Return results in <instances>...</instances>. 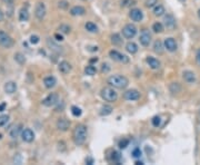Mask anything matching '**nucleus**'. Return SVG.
<instances>
[{"label": "nucleus", "mask_w": 200, "mask_h": 165, "mask_svg": "<svg viewBox=\"0 0 200 165\" xmlns=\"http://www.w3.org/2000/svg\"><path fill=\"white\" fill-rule=\"evenodd\" d=\"M58 7L60 8V9H67V8L69 7V3L66 1V0H61V1L58 3Z\"/></svg>", "instance_id": "nucleus-44"}, {"label": "nucleus", "mask_w": 200, "mask_h": 165, "mask_svg": "<svg viewBox=\"0 0 200 165\" xmlns=\"http://www.w3.org/2000/svg\"><path fill=\"white\" fill-rule=\"evenodd\" d=\"M0 46L3 48H11L13 46V39L3 30H0Z\"/></svg>", "instance_id": "nucleus-4"}, {"label": "nucleus", "mask_w": 200, "mask_h": 165, "mask_svg": "<svg viewBox=\"0 0 200 165\" xmlns=\"http://www.w3.org/2000/svg\"><path fill=\"white\" fill-rule=\"evenodd\" d=\"M3 91H5L6 94L11 95V94H13L17 91V84H16L15 81H7L5 84V86H3Z\"/></svg>", "instance_id": "nucleus-16"}, {"label": "nucleus", "mask_w": 200, "mask_h": 165, "mask_svg": "<svg viewBox=\"0 0 200 165\" xmlns=\"http://www.w3.org/2000/svg\"><path fill=\"white\" fill-rule=\"evenodd\" d=\"M56 84H57L56 77H54V76H47V77H45L44 85H45V87H46V88H48V89L54 88V87L56 86Z\"/></svg>", "instance_id": "nucleus-17"}, {"label": "nucleus", "mask_w": 200, "mask_h": 165, "mask_svg": "<svg viewBox=\"0 0 200 165\" xmlns=\"http://www.w3.org/2000/svg\"><path fill=\"white\" fill-rule=\"evenodd\" d=\"M21 138L24 142H27V143H31L32 140H34V133L32 132L31 128H24L21 132Z\"/></svg>", "instance_id": "nucleus-11"}, {"label": "nucleus", "mask_w": 200, "mask_h": 165, "mask_svg": "<svg viewBox=\"0 0 200 165\" xmlns=\"http://www.w3.org/2000/svg\"><path fill=\"white\" fill-rule=\"evenodd\" d=\"M151 123L155 127H159V126L161 125V118L159 117V116H155L154 118L151 119Z\"/></svg>", "instance_id": "nucleus-41"}, {"label": "nucleus", "mask_w": 200, "mask_h": 165, "mask_svg": "<svg viewBox=\"0 0 200 165\" xmlns=\"http://www.w3.org/2000/svg\"><path fill=\"white\" fill-rule=\"evenodd\" d=\"M70 127V122L66 118H59L57 121V128L61 132H66Z\"/></svg>", "instance_id": "nucleus-14"}, {"label": "nucleus", "mask_w": 200, "mask_h": 165, "mask_svg": "<svg viewBox=\"0 0 200 165\" xmlns=\"http://www.w3.org/2000/svg\"><path fill=\"white\" fill-rule=\"evenodd\" d=\"M21 132H22V125L21 124H18V125H15L11 129H10L9 135L11 138H17L18 136L21 134Z\"/></svg>", "instance_id": "nucleus-21"}, {"label": "nucleus", "mask_w": 200, "mask_h": 165, "mask_svg": "<svg viewBox=\"0 0 200 165\" xmlns=\"http://www.w3.org/2000/svg\"><path fill=\"white\" fill-rule=\"evenodd\" d=\"M137 35V28L134 25H131V24H128L126 25L124 28H122V36L127 39H132Z\"/></svg>", "instance_id": "nucleus-6"}, {"label": "nucleus", "mask_w": 200, "mask_h": 165, "mask_svg": "<svg viewBox=\"0 0 200 165\" xmlns=\"http://www.w3.org/2000/svg\"><path fill=\"white\" fill-rule=\"evenodd\" d=\"M55 38H56L57 41H62V40H64L62 35H60V34H55Z\"/></svg>", "instance_id": "nucleus-47"}, {"label": "nucleus", "mask_w": 200, "mask_h": 165, "mask_svg": "<svg viewBox=\"0 0 200 165\" xmlns=\"http://www.w3.org/2000/svg\"><path fill=\"white\" fill-rule=\"evenodd\" d=\"M47 44H48V46L50 47V49L54 50V52H56L57 54H61V52H62V47H60L59 45H57L54 40L48 39L47 40Z\"/></svg>", "instance_id": "nucleus-23"}, {"label": "nucleus", "mask_w": 200, "mask_h": 165, "mask_svg": "<svg viewBox=\"0 0 200 165\" xmlns=\"http://www.w3.org/2000/svg\"><path fill=\"white\" fill-rule=\"evenodd\" d=\"M58 102H59L58 94L51 93V94H49L48 96L42 101V104H44L46 107H51V106H55L56 104H58Z\"/></svg>", "instance_id": "nucleus-8"}, {"label": "nucleus", "mask_w": 200, "mask_h": 165, "mask_svg": "<svg viewBox=\"0 0 200 165\" xmlns=\"http://www.w3.org/2000/svg\"><path fill=\"white\" fill-rule=\"evenodd\" d=\"M139 41L144 47H148L151 42V35L149 34V31L147 29H142L141 34L139 36Z\"/></svg>", "instance_id": "nucleus-9"}, {"label": "nucleus", "mask_w": 200, "mask_h": 165, "mask_svg": "<svg viewBox=\"0 0 200 165\" xmlns=\"http://www.w3.org/2000/svg\"><path fill=\"white\" fill-rule=\"evenodd\" d=\"M87 134H88L87 126L83 125V124H78L75 127V129H73L72 134L73 143L76 144L77 146H80L82 144H85L86 140H87Z\"/></svg>", "instance_id": "nucleus-1"}, {"label": "nucleus", "mask_w": 200, "mask_h": 165, "mask_svg": "<svg viewBox=\"0 0 200 165\" xmlns=\"http://www.w3.org/2000/svg\"><path fill=\"white\" fill-rule=\"evenodd\" d=\"M29 19V11L27 8H21L19 11V20L20 21H27Z\"/></svg>", "instance_id": "nucleus-27"}, {"label": "nucleus", "mask_w": 200, "mask_h": 165, "mask_svg": "<svg viewBox=\"0 0 200 165\" xmlns=\"http://www.w3.org/2000/svg\"><path fill=\"white\" fill-rule=\"evenodd\" d=\"M126 50H127L129 54L134 55L136 52H138V45L134 41H129L126 45Z\"/></svg>", "instance_id": "nucleus-24"}, {"label": "nucleus", "mask_w": 200, "mask_h": 165, "mask_svg": "<svg viewBox=\"0 0 200 165\" xmlns=\"http://www.w3.org/2000/svg\"><path fill=\"white\" fill-rule=\"evenodd\" d=\"M15 60L19 65H24V63H26V58H24V56L21 52H17V54L15 55Z\"/></svg>", "instance_id": "nucleus-33"}, {"label": "nucleus", "mask_w": 200, "mask_h": 165, "mask_svg": "<svg viewBox=\"0 0 200 165\" xmlns=\"http://www.w3.org/2000/svg\"><path fill=\"white\" fill-rule=\"evenodd\" d=\"M109 70H110L109 64H103V66H101V73H108Z\"/></svg>", "instance_id": "nucleus-46"}, {"label": "nucleus", "mask_w": 200, "mask_h": 165, "mask_svg": "<svg viewBox=\"0 0 200 165\" xmlns=\"http://www.w3.org/2000/svg\"><path fill=\"white\" fill-rule=\"evenodd\" d=\"M109 56H110V58L113 59L115 62L122 63V64H127V63H129V57H127L126 55L119 52L118 50H110Z\"/></svg>", "instance_id": "nucleus-5"}, {"label": "nucleus", "mask_w": 200, "mask_h": 165, "mask_svg": "<svg viewBox=\"0 0 200 165\" xmlns=\"http://www.w3.org/2000/svg\"><path fill=\"white\" fill-rule=\"evenodd\" d=\"M98 62V58L96 57V58H91L90 59V63H97Z\"/></svg>", "instance_id": "nucleus-53"}, {"label": "nucleus", "mask_w": 200, "mask_h": 165, "mask_svg": "<svg viewBox=\"0 0 200 165\" xmlns=\"http://www.w3.org/2000/svg\"><path fill=\"white\" fill-rule=\"evenodd\" d=\"M40 41V38L37 36V35H32L31 37H30V44L32 45H37L38 42Z\"/></svg>", "instance_id": "nucleus-45"}, {"label": "nucleus", "mask_w": 200, "mask_h": 165, "mask_svg": "<svg viewBox=\"0 0 200 165\" xmlns=\"http://www.w3.org/2000/svg\"><path fill=\"white\" fill-rule=\"evenodd\" d=\"M108 84L112 86L113 88L118 89H124L127 88L129 85V80L124 75H112L108 78Z\"/></svg>", "instance_id": "nucleus-2"}, {"label": "nucleus", "mask_w": 200, "mask_h": 165, "mask_svg": "<svg viewBox=\"0 0 200 165\" xmlns=\"http://www.w3.org/2000/svg\"><path fill=\"white\" fill-rule=\"evenodd\" d=\"M152 30H154L156 34H160V32L164 31V25L159 21L155 22L154 25H152Z\"/></svg>", "instance_id": "nucleus-31"}, {"label": "nucleus", "mask_w": 200, "mask_h": 165, "mask_svg": "<svg viewBox=\"0 0 200 165\" xmlns=\"http://www.w3.org/2000/svg\"><path fill=\"white\" fill-rule=\"evenodd\" d=\"M131 154H132V157H134V158H139L140 156H141L142 153H141V151H140L139 147H136L134 151H132Z\"/></svg>", "instance_id": "nucleus-42"}, {"label": "nucleus", "mask_w": 200, "mask_h": 165, "mask_svg": "<svg viewBox=\"0 0 200 165\" xmlns=\"http://www.w3.org/2000/svg\"><path fill=\"white\" fill-rule=\"evenodd\" d=\"M85 14L86 9L83 7H81V6H75V7H72L70 9V15L75 16V17H77V16H83Z\"/></svg>", "instance_id": "nucleus-22"}, {"label": "nucleus", "mask_w": 200, "mask_h": 165, "mask_svg": "<svg viewBox=\"0 0 200 165\" xmlns=\"http://www.w3.org/2000/svg\"><path fill=\"white\" fill-rule=\"evenodd\" d=\"M3 3H13V1H15V0H3Z\"/></svg>", "instance_id": "nucleus-52"}, {"label": "nucleus", "mask_w": 200, "mask_h": 165, "mask_svg": "<svg viewBox=\"0 0 200 165\" xmlns=\"http://www.w3.org/2000/svg\"><path fill=\"white\" fill-rule=\"evenodd\" d=\"M120 158H121V155H120L119 152H116V151H113V152L111 153V160L113 161V162H117V164H119Z\"/></svg>", "instance_id": "nucleus-38"}, {"label": "nucleus", "mask_w": 200, "mask_h": 165, "mask_svg": "<svg viewBox=\"0 0 200 165\" xmlns=\"http://www.w3.org/2000/svg\"><path fill=\"white\" fill-rule=\"evenodd\" d=\"M182 77L185 79L186 83H188V84H193L196 81V75L193 72H190V70H186L183 72Z\"/></svg>", "instance_id": "nucleus-19"}, {"label": "nucleus", "mask_w": 200, "mask_h": 165, "mask_svg": "<svg viewBox=\"0 0 200 165\" xmlns=\"http://www.w3.org/2000/svg\"><path fill=\"white\" fill-rule=\"evenodd\" d=\"M164 45H165V48H166L168 52H176L177 48H178V45H177L176 40L173 39L172 37H169V38H166L164 41Z\"/></svg>", "instance_id": "nucleus-10"}, {"label": "nucleus", "mask_w": 200, "mask_h": 165, "mask_svg": "<svg viewBox=\"0 0 200 165\" xmlns=\"http://www.w3.org/2000/svg\"><path fill=\"white\" fill-rule=\"evenodd\" d=\"M111 42L115 45V46H120V45H122V38H121V36H120L119 34L111 35Z\"/></svg>", "instance_id": "nucleus-29"}, {"label": "nucleus", "mask_w": 200, "mask_h": 165, "mask_svg": "<svg viewBox=\"0 0 200 165\" xmlns=\"http://www.w3.org/2000/svg\"><path fill=\"white\" fill-rule=\"evenodd\" d=\"M129 17L131 18V20H134V21L140 22L142 20V18H144V13H142L140 9H138V8H134V9L130 10Z\"/></svg>", "instance_id": "nucleus-12"}, {"label": "nucleus", "mask_w": 200, "mask_h": 165, "mask_svg": "<svg viewBox=\"0 0 200 165\" xmlns=\"http://www.w3.org/2000/svg\"><path fill=\"white\" fill-rule=\"evenodd\" d=\"M164 48L165 45H162V42L160 40H156L154 44V52L158 55H162L164 54Z\"/></svg>", "instance_id": "nucleus-25"}, {"label": "nucleus", "mask_w": 200, "mask_h": 165, "mask_svg": "<svg viewBox=\"0 0 200 165\" xmlns=\"http://www.w3.org/2000/svg\"><path fill=\"white\" fill-rule=\"evenodd\" d=\"M112 113V107L110 105H103L101 108H100L99 114L101 116H108Z\"/></svg>", "instance_id": "nucleus-28"}, {"label": "nucleus", "mask_w": 200, "mask_h": 165, "mask_svg": "<svg viewBox=\"0 0 200 165\" xmlns=\"http://www.w3.org/2000/svg\"><path fill=\"white\" fill-rule=\"evenodd\" d=\"M124 98L126 101H137L140 98V93L137 89H129L124 94Z\"/></svg>", "instance_id": "nucleus-13"}, {"label": "nucleus", "mask_w": 200, "mask_h": 165, "mask_svg": "<svg viewBox=\"0 0 200 165\" xmlns=\"http://www.w3.org/2000/svg\"><path fill=\"white\" fill-rule=\"evenodd\" d=\"M134 164H136V165H142L144 163H142L141 161H136V162H134Z\"/></svg>", "instance_id": "nucleus-54"}, {"label": "nucleus", "mask_w": 200, "mask_h": 165, "mask_svg": "<svg viewBox=\"0 0 200 165\" xmlns=\"http://www.w3.org/2000/svg\"><path fill=\"white\" fill-rule=\"evenodd\" d=\"M100 96L103 101L109 102V103H113L118 99V94L115 89L112 88V86H107L103 87L101 91H100Z\"/></svg>", "instance_id": "nucleus-3"}, {"label": "nucleus", "mask_w": 200, "mask_h": 165, "mask_svg": "<svg viewBox=\"0 0 200 165\" xmlns=\"http://www.w3.org/2000/svg\"><path fill=\"white\" fill-rule=\"evenodd\" d=\"M129 140H127V138H124V140H119V143H118V146H119V148H121V150H124V148L127 147V146H129Z\"/></svg>", "instance_id": "nucleus-37"}, {"label": "nucleus", "mask_w": 200, "mask_h": 165, "mask_svg": "<svg viewBox=\"0 0 200 165\" xmlns=\"http://www.w3.org/2000/svg\"><path fill=\"white\" fill-rule=\"evenodd\" d=\"M147 64L149 65V67L151 69H158L160 68V62H159L157 58H155V57H151V56H148L146 59Z\"/></svg>", "instance_id": "nucleus-20"}, {"label": "nucleus", "mask_w": 200, "mask_h": 165, "mask_svg": "<svg viewBox=\"0 0 200 165\" xmlns=\"http://www.w3.org/2000/svg\"><path fill=\"white\" fill-rule=\"evenodd\" d=\"M198 17H199V18H200V9H199V10H198Z\"/></svg>", "instance_id": "nucleus-55"}, {"label": "nucleus", "mask_w": 200, "mask_h": 165, "mask_svg": "<svg viewBox=\"0 0 200 165\" xmlns=\"http://www.w3.org/2000/svg\"><path fill=\"white\" fill-rule=\"evenodd\" d=\"M86 29L88 30L89 32H97L98 31V27H97V25L96 24H93V22H87L86 24Z\"/></svg>", "instance_id": "nucleus-32"}, {"label": "nucleus", "mask_w": 200, "mask_h": 165, "mask_svg": "<svg viewBox=\"0 0 200 165\" xmlns=\"http://www.w3.org/2000/svg\"><path fill=\"white\" fill-rule=\"evenodd\" d=\"M181 91V86L179 85V83H172L170 85V91L173 94H177Z\"/></svg>", "instance_id": "nucleus-34"}, {"label": "nucleus", "mask_w": 200, "mask_h": 165, "mask_svg": "<svg viewBox=\"0 0 200 165\" xmlns=\"http://www.w3.org/2000/svg\"><path fill=\"white\" fill-rule=\"evenodd\" d=\"M136 5V0H121V7L129 8Z\"/></svg>", "instance_id": "nucleus-36"}, {"label": "nucleus", "mask_w": 200, "mask_h": 165, "mask_svg": "<svg viewBox=\"0 0 200 165\" xmlns=\"http://www.w3.org/2000/svg\"><path fill=\"white\" fill-rule=\"evenodd\" d=\"M196 60H197V64L200 66V49L197 52V54H196Z\"/></svg>", "instance_id": "nucleus-48"}, {"label": "nucleus", "mask_w": 200, "mask_h": 165, "mask_svg": "<svg viewBox=\"0 0 200 165\" xmlns=\"http://www.w3.org/2000/svg\"><path fill=\"white\" fill-rule=\"evenodd\" d=\"M165 25L168 29H175L176 28V19L172 15H167L165 17Z\"/></svg>", "instance_id": "nucleus-18"}, {"label": "nucleus", "mask_w": 200, "mask_h": 165, "mask_svg": "<svg viewBox=\"0 0 200 165\" xmlns=\"http://www.w3.org/2000/svg\"><path fill=\"white\" fill-rule=\"evenodd\" d=\"M5 107H6V104L3 103V104H0V112H3L5 111Z\"/></svg>", "instance_id": "nucleus-50"}, {"label": "nucleus", "mask_w": 200, "mask_h": 165, "mask_svg": "<svg viewBox=\"0 0 200 165\" xmlns=\"http://www.w3.org/2000/svg\"><path fill=\"white\" fill-rule=\"evenodd\" d=\"M58 69H59V72H60L61 74H64V75L69 74V73L71 72L70 63L66 62V60H62V62H60V64H59Z\"/></svg>", "instance_id": "nucleus-15"}, {"label": "nucleus", "mask_w": 200, "mask_h": 165, "mask_svg": "<svg viewBox=\"0 0 200 165\" xmlns=\"http://www.w3.org/2000/svg\"><path fill=\"white\" fill-rule=\"evenodd\" d=\"M47 14V9H46V5L41 1L37 3L36 8H34V16L37 17V19L42 20L45 17H46Z\"/></svg>", "instance_id": "nucleus-7"}, {"label": "nucleus", "mask_w": 200, "mask_h": 165, "mask_svg": "<svg viewBox=\"0 0 200 165\" xmlns=\"http://www.w3.org/2000/svg\"><path fill=\"white\" fill-rule=\"evenodd\" d=\"M165 13H166V10H165V7L162 5H156L154 7V15L156 17H161V16H164Z\"/></svg>", "instance_id": "nucleus-26"}, {"label": "nucleus", "mask_w": 200, "mask_h": 165, "mask_svg": "<svg viewBox=\"0 0 200 165\" xmlns=\"http://www.w3.org/2000/svg\"><path fill=\"white\" fill-rule=\"evenodd\" d=\"M9 122V116L8 115H0V127L5 126Z\"/></svg>", "instance_id": "nucleus-40"}, {"label": "nucleus", "mask_w": 200, "mask_h": 165, "mask_svg": "<svg viewBox=\"0 0 200 165\" xmlns=\"http://www.w3.org/2000/svg\"><path fill=\"white\" fill-rule=\"evenodd\" d=\"M86 163L89 165H92L93 164V160L92 158H86Z\"/></svg>", "instance_id": "nucleus-49"}, {"label": "nucleus", "mask_w": 200, "mask_h": 165, "mask_svg": "<svg viewBox=\"0 0 200 165\" xmlns=\"http://www.w3.org/2000/svg\"><path fill=\"white\" fill-rule=\"evenodd\" d=\"M156 5H158V0H147L146 1L147 8H154Z\"/></svg>", "instance_id": "nucleus-43"}, {"label": "nucleus", "mask_w": 200, "mask_h": 165, "mask_svg": "<svg viewBox=\"0 0 200 165\" xmlns=\"http://www.w3.org/2000/svg\"><path fill=\"white\" fill-rule=\"evenodd\" d=\"M85 73L86 75H88V76H93V75H96V73H97V68H96L95 66H92V65H88V66H86Z\"/></svg>", "instance_id": "nucleus-30"}, {"label": "nucleus", "mask_w": 200, "mask_h": 165, "mask_svg": "<svg viewBox=\"0 0 200 165\" xmlns=\"http://www.w3.org/2000/svg\"><path fill=\"white\" fill-rule=\"evenodd\" d=\"M3 10L0 9V21H3Z\"/></svg>", "instance_id": "nucleus-51"}, {"label": "nucleus", "mask_w": 200, "mask_h": 165, "mask_svg": "<svg viewBox=\"0 0 200 165\" xmlns=\"http://www.w3.org/2000/svg\"><path fill=\"white\" fill-rule=\"evenodd\" d=\"M180 1H185V0H180Z\"/></svg>", "instance_id": "nucleus-56"}, {"label": "nucleus", "mask_w": 200, "mask_h": 165, "mask_svg": "<svg viewBox=\"0 0 200 165\" xmlns=\"http://www.w3.org/2000/svg\"><path fill=\"white\" fill-rule=\"evenodd\" d=\"M58 29L60 30V31L62 32V34H69V32H70V30H71V28H70V26L65 25V24H62V25L59 26Z\"/></svg>", "instance_id": "nucleus-39"}, {"label": "nucleus", "mask_w": 200, "mask_h": 165, "mask_svg": "<svg viewBox=\"0 0 200 165\" xmlns=\"http://www.w3.org/2000/svg\"><path fill=\"white\" fill-rule=\"evenodd\" d=\"M71 114H72L75 117H79V116H81V114H82V111L79 108L78 106H72V107H71Z\"/></svg>", "instance_id": "nucleus-35"}]
</instances>
